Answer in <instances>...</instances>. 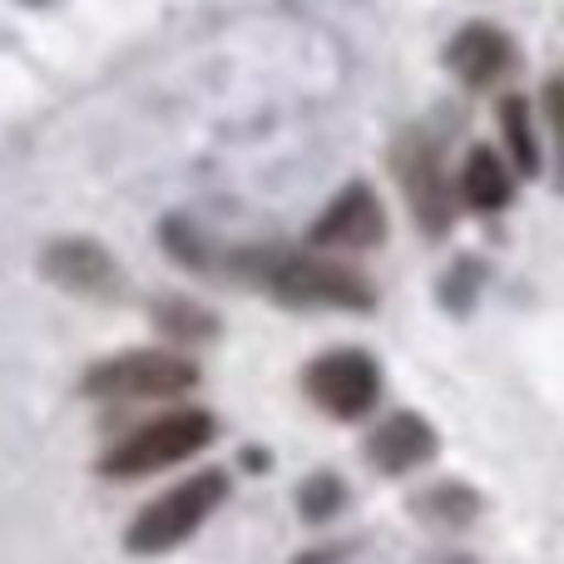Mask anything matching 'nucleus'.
<instances>
[{"label":"nucleus","instance_id":"nucleus-1","mask_svg":"<svg viewBox=\"0 0 564 564\" xmlns=\"http://www.w3.org/2000/svg\"><path fill=\"white\" fill-rule=\"evenodd\" d=\"M214 441V416L198 406L169 411V416L139 426L134 436H124L115 451L105 456V476H149V470H169L178 460L198 456V451Z\"/></svg>","mask_w":564,"mask_h":564},{"label":"nucleus","instance_id":"nucleus-2","mask_svg":"<svg viewBox=\"0 0 564 564\" xmlns=\"http://www.w3.org/2000/svg\"><path fill=\"white\" fill-rule=\"evenodd\" d=\"M224 496H228V480L218 476V470L174 486L169 496H159L154 506L139 510V520L129 525V550H134V555H169V550L184 545V540L224 506Z\"/></svg>","mask_w":564,"mask_h":564},{"label":"nucleus","instance_id":"nucleus-3","mask_svg":"<svg viewBox=\"0 0 564 564\" xmlns=\"http://www.w3.org/2000/svg\"><path fill=\"white\" fill-rule=\"evenodd\" d=\"M198 387V367L178 351H119L85 377V391L99 401H159Z\"/></svg>","mask_w":564,"mask_h":564},{"label":"nucleus","instance_id":"nucleus-4","mask_svg":"<svg viewBox=\"0 0 564 564\" xmlns=\"http://www.w3.org/2000/svg\"><path fill=\"white\" fill-rule=\"evenodd\" d=\"M268 292L302 307H371V288L351 268L322 263V258H268L263 263Z\"/></svg>","mask_w":564,"mask_h":564},{"label":"nucleus","instance_id":"nucleus-5","mask_svg":"<svg viewBox=\"0 0 564 564\" xmlns=\"http://www.w3.org/2000/svg\"><path fill=\"white\" fill-rule=\"evenodd\" d=\"M302 387H307V397L317 401L327 416L357 421V416H367V411L377 406L381 371H377V361H371L367 351H327V357H317L307 367Z\"/></svg>","mask_w":564,"mask_h":564},{"label":"nucleus","instance_id":"nucleus-6","mask_svg":"<svg viewBox=\"0 0 564 564\" xmlns=\"http://www.w3.org/2000/svg\"><path fill=\"white\" fill-rule=\"evenodd\" d=\"M387 238V214H381L377 194L361 184L341 188L327 204V214L312 224V243L317 248H377Z\"/></svg>","mask_w":564,"mask_h":564},{"label":"nucleus","instance_id":"nucleus-7","mask_svg":"<svg viewBox=\"0 0 564 564\" xmlns=\"http://www.w3.org/2000/svg\"><path fill=\"white\" fill-rule=\"evenodd\" d=\"M397 178H401V188H406L411 208H416L421 228H426V234H441V228H446V218H451L446 214V174H441L436 149H431L421 134H411L406 144H401Z\"/></svg>","mask_w":564,"mask_h":564},{"label":"nucleus","instance_id":"nucleus-8","mask_svg":"<svg viewBox=\"0 0 564 564\" xmlns=\"http://www.w3.org/2000/svg\"><path fill=\"white\" fill-rule=\"evenodd\" d=\"M40 268H45L59 288L95 292V297H109V292H115V282H119L115 258H109L99 243H85V238H65V243H55L45 258H40Z\"/></svg>","mask_w":564,"mask_h":564},{"label":"nucleus","instance_id":"nucleus-9","mask_svg":"<svg viewBox=\"0 0 564 564\" xmlns=\"http://www.w3.org/2000/svg\"><path fill=\"white\" fill-rule=\"evenodd\" d=\"M436 456V431L421 416H391L387 426L371 436V460H377L387 476H406V470L426 466Z\"/></svg>","mask_w":564,"mask_h":564},{"label":"nucleus","instance_id":"nucleus-10","mask_svg":"<svg viewBox=\"0 0 564 564\" xmlns=\"http://www.w3.org/2000/svg\"><path fill=\"white\" fill-rule=\"evenodd\" d=\"M451 65H456V75L466 79V85H490V79L510 65V45L496 30L470 25V30H460L456 45H451Z\"/></svg>","mask_w":564,"mask_h":564},{"label":"nucleus","instance_id":"nucleus-11","mask_svg":"<svg viewBox=\"0 0 564 564\" xmlns=\"http://www.w3.org/2000/svg\"><path fill=\"white\" fill-rule=\"evenodd\" d=\"M460 194H466L470 208L496 214V208H506L510 194H516V174H510V164L500 154H490V149H470L466 174H460Z\"/></svg>","mask_w":564,"mask_h":564},{"label":"nucleus","instance_id":"nucleus-12","mask_svg":"<svg viewBox=\"0 0 564 564\" xmlns=\"http://www.w3.org/2000/svg\"><path fill=\"white\" fill-rule=\"evenodd\" d=\"M500 119H506V144H510V159H516L525 174H535L540 164V144H535V129H530V109L520 95H510L500 105Z\"/></svg>","mask_w":564,"mask_h":564},{"label":"nucleus","instance_id":"nucleus-13","mask_svg":"<svg viewBox=\"0 0 564 564\" xmlns=\"http://www.w3.org/2000/svg\"><path fill=\"white\" fill-rule=\"evenodd\" d=\"M332 506H341V490H337V480L332 476H317L307 490H302V510H307L312 520H322Z\"/></svg>","mask_w":564,"mask_h":564}]
</instances>
